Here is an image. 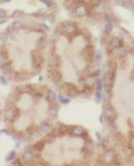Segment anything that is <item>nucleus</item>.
<instances>
[{
	"label": "nucleus",
	"instance_id": "nucleus-1",
	"mask_svg": "<svg viewBox=\"0 0 134 166\" xmlns=\"http://www.w3.org/2000/svg\"><path fill=\"white\" fill-rule=\"evenodd\" d=\"M103 116H105V120L109 121V122H114V120L116 119V112L114 111V109L111 106H109L105 109Z\"/></svg>",
	"mask_w": 134,
	"mask_h": 166
},
{
	"label": "nucleus",
	"instance_id": "nucleus-2",
	"mask_svg": "<svg viewBox=\"0 0 134 166\" xmlns=\"http://www.w3.org/2000/svg\"><path fill=\"white\" fill-rule=\"evenodd\" d=\"M31 57H32V60H33V64L36 68H40L42 67V63H44V59L42 57H40V55L36 53V51H33L31 53Z\"/></svg>",
	"mask_w": 134,
	"mask_h": 166
},
{
	"label": "nucleus",
	"instance_id": "nucleus-3",
	"mask_svg": "<svg viewBox=\"0 0 134 166\" xmlns=\"http://www.w3.org/2000/svg\"><path fill=\"white\" fill-rule=\"evenodd\" d=\"M16 118V110L12 108H6L4 111V119L6 122H13Z\"/></svg>",
	"mask_w": 134,
	"mask_h": 166
},
{
	"label": "nucleus",
	"instance_id": "nucleus-4",
	"mask_svg": "<svg viewBox=\"0 0 134 166\" xmlns=\"http://www.w3.org/2000/svg\"><path fill=\"white\" fill-rule=\"evenodd\" d=\"M65 87V90H66V93L68 94V96L70 97H75L79 94V90L77 89V87L73 84H70V83H67L64 85Z\"/></svg>",
	"mask_w": 134,
	"mask_h": 166
},
{
	"label": "nucleus",
	"instance_id": "nucleus-5",
	"mask_svg": "<svg viewBox=\"0 0 134 166\" xmlns=\"http://www.w3.org/2000/svg\"><path fill=\"white\" fill-rule=\"evenodd\" d=\"M77 31V27L75 24L73 23H66L64 24L63 26V32L66 34H68V35H73V34H75Z\"/></svg>",
	"mask_w": 134,
	"mask_h": 166
},
{
	"label": "nucleus",
	"instance_id": "nucleus-6",
	"mask_svg": "<svg viewBox=\"0 0 134 166\" xmlns=\"http://www.w3.org/2000/svg\"><path fill=\"white\" fill-rule=\"evenodd\" d=\"M114 158H115V153H114L112 150H109L107 151L105 154H103V162L107 163V164H111V162L114 161Z\"/></svg>",
	"mask_w": 134,
	"mask_h": 166
},
{
	"label": "nucleus",
	"instance_id": "nucleus-7",
	"mask_svg": "<svg viewBox=\"0 0 134 166\" xmlns=\"http://www.w3.org/2000/svg\"><path fill=\"white\" fill-rule=\"evenodd\" d=\"M87 7H86V4L80 3L76 8V15L78 17H84L87 14Z\"/></svg>",
	"mask_w": 134,
	"mask_h": 166
},
{
	"label": "nucleus",
	"instance_id": "nucleus-8",
	"mask_svg": "<svg viewBox=\"0 0 134 166\" xmlns=\"http://www.w3.org/2000/svg\"><path fill=\"white\" fill-rule=\"evenodd\" d=\"M71 133H72L73 135H76V137H79V135H82L86 133L85 129L81 126H76L74 128L71 129Z\"/></svg>",
	"mask_w": 134,
	"mask_h": 166
},
{
	"label": "nucleus",
	"instance_id": "nucleus-9",
	"mask_svg": "<svg viewBox=\"0 0 134 166\" xmlns=\"http://www.w3.org/2000/svg\"><path fill=\"white\" fill-rule=\"evenodd\" d=\"M22 157H23V160L25 161V162H30V161H32L34 159V152L32 151V150L27 149L26 151H24Z\"/></svg>",
	"mask_w": 134,
	"mask_h": 166
},
{
	"label": "nucleus",
	"instance_id": "nucleus-10",
	"mask_svg": "<svg viewBox=\"0 0 134 166\" xmlns=\"http://www.w3.org/2000/svg\"><path fill=\"white\" fill-rule=\"evenodd\" d=\"M111 46L114 49H119L122 47V42L120 39H118L117 37H112L111 39Z\"/></svg>",
	"mask_w": 134,
	"mask_h": 166
},
{
	"label": "nucleus",
	"instance_id": "nucleus-11",
	"mask_svg": "<svg viewBox=\"0 0 134 166\" xmlns=\"http://www.w3.org/2000/svg\"><path fill=\"white\" fill-rule=\"evenodd\" d=\"M1 70L3 71V73L6 75H11V73H12V67L8 62H5V63L2 64Z\"/></svg>",
	"mask_w": 134,
	"mask_h": 166
},
{
	"label": "nucleus",
	"instance_id": "nucleus-12",
	"mask_svg": "<svg viewBox=\"0 0 134 166\" xmlns=\"http://www.w3.org/2000/svg\"><path fill=\"white\" fill-rule=\"evenodd\" d=\"M51 129V126L48 124L47 122H42V124L40 125V131H42V133H48L49 131H50Z\"/></svg>",
	"mask_w": 134,
	"mask_h": 166
},
{
	"label": "nucleus",
	"instance_id": "nucleus-13",
	"mask_svg": "<svg viewBox=\"0 0 134 166\" xmlns=\"http://www.w3.org/2000/svg\"><path fill=\"white\" fill-rule=\"evenodd\" d=\"M36 46H38V49H44V47H46L47 46V41L46 39L44 38V37H42V38H40L38 40V42H36Z\"/></svg>",
	"mask_w": 134,
	"mask_h": 166
},
{
	"label": "nucleus",
	"instance_id": "nucleus-14",
	"mask_svg": "<svg viewBox=\"0 0 134 166\" xmlns=\"http://www.w3.org/2000/svg\"><path fill=\"white\" fill-rule=\"evenodd\" d=\"M56 98H57V96H56L55 92L51 91V90H49V91L47 92V95H46V100L48 101L49 103H53V102H55Z\"/></svg>",
	"mask_w": 134,
	"mask_h": 166
},
{
	"label": "nucleus",
	"instance_id": "nucleus-15",
	"mask_svg": "<svg viewBox=\"0 0 134 166\" xmlns=\"http://www.w3.org/2000/svg\"><path fill=\"white\" fill-rule=\"evenodd\" d=\"M94 11L96 12L97 14H103V13H105V6L101 3L97 4L94 8Z\"/></svg>",
	"mask_w": 134,
	"mask_h": 166
},
{
	"label": "nucleus",
	"instance_id": "nucleus-16",
	"mask_svg": "<svg viewBox=\"0 0 134 166\" xmlns=\"http://www.w3.org/2000/svg\"><path fill=\"white\" fill-rule=\"evenodd\" d=\"M58 110H59V108H58L57 105H52V106H50L48 110V113L49 115L51 116V117H56L58 114Z\"/></svg>",
	"mask_w": 134,
	"mask_h": 166
},
{
	"label": "nucleus",
	"instance_id": "nucleus-17",
	"mask_svg": "<svg viewBox=\"0 0 134 166\" xmlns=\"http://www.w3.org/2000/svg\"><path fill=\"white\" fill-rule=\"evenodd\" d=\"M85 53H86V55H87L88 57L92 59V57L95 55V49H94V47H93L92 46H88L85 49Z\"/></svg>",
	"mask_w": 134,
	"mask_h": 166
},
{
	"label": "nucleus",
	"instance_id": "nucleus-18",
	"mask_svg": "<svg viewBox=\"0 0 134 166\" xmlns=\"http://www.w3.org/2000/svg\"><path fill=\"white\" fill-rule=\"evenodd\" d=\"M94 148H95V146L92 141H88L87 143L85 144V149H86V151H87V153H92Z\"/></svg>",
	"mask_w": 134,
	"mask_h": 166
},
{
	"label": "nucleus",
	"instance_id": "nucleus-19",
	"mask_svg": "<svg viewBox=\"0 0 134 166\" xmlns=\"http://www.w3.org/2000/svg\"><path fill=\"white\" fill-rule=\"evenodd\" d=\"M58 131H59V133H61V135H65V133H69V131H71V129H70V127L69 126H66V125H61Z\"/></svg>",
	"mask_w": 134,
	"mask_h": 166
},
{
	"label": "nucleus",
	"instance_id": "nucleus-20",
	"mask_svg": "<svg viewBox=\"0 0 134 166\" xmlns=\"http://www.w3.org/2000/svg\"><path fill=\"white\" fill-rule=\"evenodd\" d=\"M12 28L14 30H19L23 28V23L21 21H15L14 23L12 24Z\"/></svg>",
	"mask_w": 134,
	"mask_h": 166
},
{
	"label": "nucleus",
	"instance_id": "nucleus-21",
	"mask_svg": "<svg viewBox=\"0 0 134 166\" xmlns=\"http://www.w3.org/2000/svg\"><path fill=\"white\" fill-rule=\"evenodd\" d=\"M95 59H96L97 63H101V59H103V53H101V51H98L97 53L95 55Z\"/></svg>",
	"mask_w": 134,
	"mask_h": 166
},
{
	"label": "nucleus",
	"instance_id": "nucleus-22",
	"mask_svg": "<svg viewBox=\"0 0 134 166\" xmlns=\"http://www.w3.org/2000/svg\"><path fill=\"white\" fill-rule=\"evenodd\" d=\"M16 156H17L16 151H15V150H12V151H10V153L8 154L6 160H7V161H12V160H14V159L16 158Z\"/></svg>",
	"mask_w": 134,
	"mask_h": 166
},
{
	"label": "nucleus",
	"instance_id": "nucleus-23",
	"mask_svg": "<svg viewBox=\"0 0 134 166\" xmlns=\"http://www.w3.org/2000/svg\"><path fill=\"white\" fill-rule=\"evenodd\" d=\"M58 99H59V101L62 103V104H68V103L70 102V99L66 98V97L63 96L62 94H60L59 96H58Z\"/></svg>",
	"mask_w": 134,
	"mask_h": 166
},
{
	"label": "nucleus",
	"instance_id": "nucleus-24",
	"mask_svg": "<svg viewBox=\"0 0 134 166\" xmlns=\"http://www.w3.org/2000/svg\"><path fill=\"white\" fill-rule=\"evenodd\" d=\"M96 85H97V92L101 93V90H103V81H101V79H98L96 81Z\"/></svg>",
	"mask_w": 134,
	"mask_h": 166
},
{
	"label": "nucleus",
	"instance_id": "nucleus-25",
	"mask_svg": "<svg viewBox=\"0 0 134 166\" xmlns=\"http://www.w3.org/2000/svg\"><path fill=\"white\" fill-rule=\"evenodd\" d=\"M112 24L111 23H107V25L105 26V32L107 34H111V31H112Z\"/></svg>",
	"mask_w": 134,
	"mask_h": 166
},
{
	"label": "nucleus",
	"instance_id": "nucleus-26",
	"mask_svg": "<svg viewBox=\"0 0 134 166\" xmlns=\"http://www.w3.org/2000/svg\"><path fill=\"white\" fill-rule=\"evenodd\" d=\"M23 16V12L20 11V10H17V11H14L12 13L11 17L12 18H19V17Z\"/></svg>",
	"mask_w": 134,
	"mask_h": 166
},
{
	"label": "nucleus",
	"instance_id": "nucleus-27",
	"mask_svg": "<svg viewBox=\"0 0 134 166\" xmlns=\"http://www.w3.org/2000/svg\"><path fill=\"white\" fill-rule=\"evenodd\" d=\"M44 141H40V142H38V143H36L34 146H36V148L38 150H42V148H44Z\"/></svg>",
	"mask_w": 134,
	"mask_h": 166
},
{
	"label": "nucleus",
	"instance_id": "nucleus-28",
	"mask_svg": "<svg viewBox=\"0 0 134 166\" xmlns=\"http://www.w3.org/2000/svg\"><path fill=\"white\" fill-rule=\"evenodd\" d=\"M0 55L3 57L4 59H8V51H0Z\"/></svg>",
	"mask_w": 134,
	"mask_h": 166
},
{
	"label": "nucleus",
	"instance_id": "nucleus-29",
	"mask_svg": "<svg viewBox=\"0 0 134 166\" xmlns=\"http://www.w3.org/2000/svg\"><path fill=\"white\" fill-rule=\"evenodd\" d=\"M7 40H8V36L6 35V34H1V35H0V41H1V42L5 43Z\"/></svg>",
	"mask_w": 134,
	"mask_h": 166
},
{
	"label": "nucleus",
	"instance_id": "nucleus-30",
	"mask_svg": "<svg viewBox=\"0 0 134 166\" xmlns=\"http://www.w3.org/2000/svg\"><path fill=\"white\" fill-rule=\"evenodd\" d=\"M42 1L44 2L47 7H51V6H52V1H51V0H42Z\"/></svg>",
	"mask_w": 134,
	"mask_h": 166
},
{
	"label": "nucleus",
	"instance_id": "nucleus-31",
	"mask_svg": "<svg viewBox=\"0 0 134 166\" xmlns=\"http://www.w3.org/2000/svg\"><path fill=\"white\" fill-rule=\"evenodd\" d=\"M115 4L118 6H125V1L124 0H115Z\"/></svg>",
	"mask_w": 134,
	"mask_h": 166
},
{
	"label": "nucleus",
	"instance_id": "nucleus-32",
	"mask_svg": "<svg viewBox=\"0 0 134 166\" xmlns=\"http://www.w3.org/2000/svg\"><path fill=\"white\" fill-rule=\"evenodd\" d=\"M6 16V11L3 9H0V19H4Z\"/></svg>",
	"mask_w": 134,
	"mask_h": 166
},
{
	"label": "nucleus",
	"instance_id": "nucleus-33",
	"mask_svg": "<svg viewBox=\"0 0 134 166\" xmlns=\"http://www.w3.org/2000/svg\"><path fill=\"white\" fill-rule=\"evenodd\" d=\"M101 93L97 92V93H96V102H97V103H100V102H101Z\"/></svg>",
	"mask_w": 134,
	"mask_h": 166
},
{
	"label": "nucleus",
	"instance_id": "nucleus-34",
	"mask_svg": "<svg viewBox=\"0 0 134 166\" xmlns=\"http://www.w3.org/2000/svg\"><path fill=\"white\" fill-rule=\"evenodd\" d=\"M46 14L45 13V10H44V9H42V10H40V11H38V13H36V16H44V15Z\"/></svg>",
	"mask_w": 134,
	"mask_h": 166
},
{
	"label": "nucleus",
	"instance_id": "nucleus-35",
	"mask_svg": "<svg viewBox=\"0 0 134 166\" xmlns=\"http://www.w3.org/2000/svg\"><path fill=\"white\" fill-rule=\"evenodd\" d=\"M0 82L3 84V85H6V84H7V79L4 76H0Z\"/></svg>",
	"mask_w": 134,
	"mask_h": 166
},
{
	"label": "nucleus",
	"instance_id": "nucleus-36",
	"mask_svg": "<svg viewBox=\"0 0 134 166\" xmlns=\"http://www.w3.org/2000/svg\"><path fill=\"white\" fill-rule=\"evenodd\" d=\"M42 27H44V29L45 31H49V27L46 25V24H42Z\"/></svg>",
	"mask_w": 134,
	"mask_h": 166
},
{
	"label": "nucleus",
	"instance_id": "nucleus-37",
	"mask_svg": "<svg viewBox=\"0 0 134 166\" xmlns=\"http://www.w3.org/2000/svg\"><path fill=\"white\" fill-rule=\"evenodd\" d=\"M96 135L98 137V139H103V137H101V135H100V133H98V131L96 133Z\"/></svg>",
	"mask_w": 134,
	"mask_h": 166
},
{
	"label": "nucleus",
	"instance_id": "nucleus-38",
	"mask_svg": "<svg viewBox=\"0 0 134 166\" xmlns=\"http://www.w3.org/2000/svg\"><path fill=\"white\" fill-rule=\"evenodd\" d=\"M92 1H93V0H84V2H85V3H87V4L92 3Z\"/></svg>",
	"mask_w": 134,
	"mask_h": 166
},
{
	"label": "nucleus",
	"instance_id": "nucleus-39",
	"mask_svg": "<svg viewBox=\"0 0 134 166\" xmlns=\"http://www.w3.org/2000/svg\"><path fill=\"white\" fill-rule=\"evenodd\" d=\"M6 21L5 20H3V21H0V24H3V23H5Z\"/></svg>",
	"mask_w": 134,
	"mask_h": 166
},
{
	"label": "nucleus",
	"instance_id": "nucleus-40",
	"mask_svg": "<svg viewBox=\"0 0 134 166\" xmlns=\"http://www.w3.org/2000/svg\"><path fill=\"white\" fill-rule=\"evenodd\" d=\"M4 1H5V2H8V1H10V0H4Z\"/></svg>",
	"mask_w": 134,
	"mask_h": 166
}]
</instances>
